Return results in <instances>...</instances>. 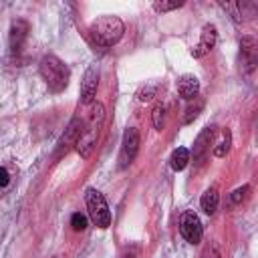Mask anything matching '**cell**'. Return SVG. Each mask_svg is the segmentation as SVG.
<instances>
[{
  "label": "cell",
  "mask_w": 258,
  "mask_h": 258,
  "mask_svg": "<svg viewBox=\"0 0 258 258\" xmlns=\"http://www.w3.org/2000/svg\"><path fill=\"white\" fill-rule=\"evenodd\" d=\"M103 121H105V107L101 103H95L91 107L89 117L83 121V131H81V135L77 139V145H75V149H77V153L81 157L87 159L91 155V151L95 149V143H97V137H99Z\"/></svg>",
  "instance_id": "1"
},
{
  "label": "cell",
  "mask_w": 258,
  "mask_h": 258,
  "mask_svg": "<svg viewBox=\"0 0 258 258\" xmlns=\"http://www.w3.org/2000/svg\"><path fill=\"white\" fill-rule=\"evenodd\" d=\"M91 38L95 44L99 46H113L121 40L123 32H125V24L119 16L113 14H105V16H97L91 26H89Z\"/></svg>",
  "instance_id": "2"
},
{
  "label": "cell",
  "mask_w": 258,
  "mask_h": 258,
  "mask_svg": "<svg viewBox=\"0 0 258 258\" xmlns=\"http://www.w3.org/2000/svg\"><path fill=\"white\" fill-rule=\"evenodd\" d=\"M38 69H40V75H42L46 87H48L52 93H60V91L69 85V69H67V64H64L58 56H54V54H44V56L40 58Z\"/></svg>",
  "instance_id": "3"
},
{
  "label": "cell",
  "mask_w": 258,
  "mask_h": 258,
  "mask_svg": "<svg viewBox=\"0 0 258 258\" xmlns=\"http://www.w3.org/2000/svg\"><path fill=\"white\" fill-rule=\"evenodd\" d=\"M85 204H87L91 222H93L97 228H101V230L109 228V224H111V212H109V206H107L105 196H103L99 189L89 187V189L85 191Z\"/></svg>",
  "instance_id": "4"
},
{
  "label": "cell",
  "mask_w": 258,
  "mask_h": 258,
  "mask_svg": "<svg viewBox=\"0 0 258 258\" xmlns=\"http://www.w3.org/2000/svg\"><path fill=\"white\" fill-rule=\"evenodd\" d=\"M139 151V131L135 127H127L123 133V141H121V151H119V167H127L133 163L135 155Z\"/></svg>",
  "instance_id": "5"
},
{
  "label": "cell",
  "mask_w": 258,
  "mask_h": 258,
  "mask_svg": "<svg viewBox=\"0 0 258 258\" xmlns=\"http://www.w3.org/2000/svg\"><path fill=\"white\" fill-rule=\"evenodd\" d=\"M179 232H181V236L189 244H198L202 240L204 228H202V222H200L196 212H183L181 214V218H179Z\"/></svg>",
  "instance_id": "6"
},
{
  "label": "cell",
  "mask_w": 258,
  "mask_h": 258,
  "mask_svg": "<svg viewBox=\"0 0 258 258\" xmlns=\"http://www.w3.org/2000/svg\"><path fill=\"white\" fill-rule=\"evenodd\" d=\"M97 87H99V67L97 64H89L83 81H81V103L83 105H91L95 95H97Z\"/></svg>",
  "instance_id": "7"
},
{
  "label": "cell",
  "mask_w": 258,
  "mask_h": 258,
  "mask_svg": "<svg viewBox=\"0 0 258 258\" xmlns=\"http://www.w3.org/2000/svg\"><path fill=\"white\" fill-rule=\"evenodd\" d=\"M81 131H83V121H81V117H75V119L69 123V127L64 129V133H62V137H60V141H58L56 157L67 155L69 149H71L73 145H77V139H79Z\"/></svg>",
  "instance_id": "8"
},
{
  "label": "cell",
  "mask_w": 258,
  "mask_h": 258,
  "mask_svg": "<svg viewBox=\"0 0 258 258\" xmlns=\"http://www.w3.org/2000/svg\"><path fill=\"white\" fill-rule=\"evenodd\" d=\"M216 40H218L216 26H214V24H204L202 34H200V40H198V44L191 48V56H194V58L206 56V54L216 46Z\"/></svg>",
  "instance_id": "9"
},
{
  "label": "cell",
  "mask_w": 258,
  "mask_h": 258,
  "mask_svg": "<svg viewBox=\"0 0 258 258\" xmlns=\"http://www.w3.org/2000/svg\"><path fill=\"white\" fill-rule=\"evenodd\" d=\"M28 32H30V26H28L26 20L18 18V20L12 22V26H10V36H8V40H10V50H12V52H20V50H22V46H24V42H26V38H28Z\"/></svg>",
  "instance_id": "10"
},
{
  "label": "cell",
  "mask_w": 258,
  "mask_h": 258,
  "mask_svg": "<svg viewBox=\"0 0 258 258\" xmlns=\"http://www.w3.org/2000/svg\"><path fill=\"white\" fill-rule=\"evenodd\" d=\"M240 54H242V64L246 67V71H254L256 62H258V48H256V40L252 36H242L240 40Z\"/></svg>",
  "instance_id": "11"
},
{
  "label": "cell",
  "mask_w": 258,
  "mask_h": 258,
  "mask_svg": "<svg viewBox=\"0 0 258 258\" xmlns=\"http://www.w3.org/2000/svg\"><path fill=\"white\" fill-rule=\"evenodd\" d=\"M177 93L185 101H194L198 97V93H200V81H198V77H194V75H181L177 79Z\"/></svg>",
  "instance_id": "12"
},
{
  "label": "cell",
  "mask_w": 258,
  "mask_h": 258,
  "mask_svg": "<svg viewBox=\"0 0 258 258\" xmlns=\"http://www.w3.org/2000/svg\"><path fill=\"white\" fill-rule=\"evenodd\" d=\"M214 135H216L214 127H204V129H202V133H200L198 139L194 141V161L200 163V161L206 157V151L210 149V141L214 139Z\"/></svg>",
  "instance_id": "13"
},
{
  "label": "cell",
  "mask_w": 258,
  "mask_h": 258,
  "mask_svg": "<svg viewBox=\"0 0 258 258\" xmlns=\"http://www.w3.org/2000/svg\"><path fill=\"white\" fill-rule=\"evenodd\" d=\"M218 202H220L218 189H216V187H210V189H206V191L202 194L200 206H202V210H204L208 216H212V214L218 210Z\"/></svg>",
  "instance_id": "14"
},
{
  "label": "cell",
  "mask_w": 258,
  "mask_h": 258,
  "mask_svg": "<svg viewBox=\"0 0 258 258\" xmlns=\"http://www.w3.org/2000/svg\"><path fill=\"white\" fill-rule=\"evenodd\" d=\"M169 163H171V169H175V171L185 169V165L189 163V151H187L185 147H177V149L171 153Z\"/></svg>",
  "instance_id": "15"
},
{
  "label": "cell",
  "mask_w": 258,
  "mask_h": 258,
  "mask_svg": "<svg viewBox=\"0 0 258 258\" xmlns=\"http://www.w3.org/2000/svg\"><path fill=\"white\" fill-rule=\"evenodd\" d=\"M230 145H232V133L228 129L222 131V139L214 145V155L216 157H226L228 151H230Z\"/></svg>",
  "instance_id": "16"
},
{
  "label": "cell",
  "mask_w": 258,
  "mask_h": 258,
  "mask_svg": "<svg viewBox=\"0 0 258 258\" xmlns=\"http://www.w3.org/2000/svg\"><path fill=\"white\" fill-rule=\"evenodd\" d=\"M151 119H153V127H155L157 131H161V129H163V123H165V105H163V103H157V105L153 107Z\"/></svg>",
  "instance_id": "17"
},
{
  "label": "cell",
  "mask_w": 258,
  "mask_h": 258,
  "mask_svg": "<svg viewBox=\"0 0 258 258\" xmlns=\"http://www.w3.org/2000/svg\"><path fill=\"white\" fill-rule=\"evenodd\" d=\"M202 107H204V101L196 97V105H189V107H187V111H185V117H183V123H191V121H194V119L200 115Z\"/></svg>",
  "instance_id": "18"
},
{
  "label": "cell",
  "mask_w": 258,
  "mask_h": 258,
  "mask_svg": "<svg viewBox=\"0 0 258 258\" xmlns=\"http://www.w3.org/2000/svg\"><path fill=\"white\" fill-rule=\"evenodd\" d=\"M71 226H73V230L83 232V230L87 228V216H83L81 212H75V214L71 216Z\"/></svg>",
  "instance_id": "19"
},
{
  "label": "cell",
  "mask_w": 258,
  "mask_h": 258,
  "mask_svg": "<svg viewBox=\"0 0 258 258\" xmlns=\"http://www.w3.org/2000/svg\"><path fill=\"white\" fill-rule=\"evenodd\" d=\"M183 6V2L179 0H175V2H155L153 4V10H157V12H169V10H177V8H181Z\"/></svg>",
  "instance_id": "20"
},
{
  "label": "cell",
  "mask_w": 258,
  "mask_h": 258,
  "mask_svg": "<svg viewBox=\"0 0 258 258\" xmlns=\"http://www.w3.org/2000/svg\"><path fill=\"white\" fill-rule=\"evenodd\" d=\"M248 194H250V185H242V187H238V189L232 191L230 200H232V204H242L248 198Z\"/></svg>",
  "instance_id": "21"
},
{
  "label": "cell",
  "mask_w": 258,
  "mask_h": 258,
  "mask_svg": "<svg viewBox=\"0 0 258 258\" xmlns=\"http://www.w3.org/2000/svg\"><path fill=\"white\" fill-rule=\"evenodd\" d=\"M153 97H155V87L153 85H145V87H141L137 91V99L139 101H151Z\"/></svg>",
  "instance_id": "22"
},
{
  "label": "cell",
  "mask_w": 258,
  "mask_h": 258,
  "mask_svg": "<svg viewBox=\"0 0 258 258\" xmlns=\"http://www.w3.org/2000/svg\"><path fill=\"white\" fill-rule=\"evenodd\" d=\"M200 258H222V256H220L218 248H216V246L212 244V246H208V248H206V250H204V252L200 254Z\"/></svg>",
  "instance_id": "23"
},
{
  "label": "cell",
  "mask_w": 258,
  "mask_h": 258,
  "mask_svg": "<svg viewBox=\"0 0 258 258\" xmlns=\"http://www.w3.org/2000/svg\"><path fill=\"white\" fill-rule=\"evenodd\" d=\"M139 254V246L137 244H131V246H127L125 250H123V256L121 258H135Z\"/></svg>",
  "instance_id": "24"
},
{
  "label": "cell",
  "mask_w": 258,
  "mask_h": 258,
  "mask_svg": "<svg viewBox=\"0 0 258 258\" xmlns=\"http://www.w3.org/2000/svg\"><path fill=\"white\" fill-rule=\"evenodd\" d=\"M8 181H10V173H8V169H6V167H0V187H6Z\"/></svg>",
  "instance_id": "25"
},
{
  "label": "cell",
  "mask_w": 258,
  "mask_h": 258,
  "mask_svg": "<svg viewBox=\"0 0 258 258\" xmlns=\"http://www.w3.org/2000/svg\"><path fill=\"white\" fill-rule=\"evenodd\" d=\"M54 258H58V256H54Z\"/></svg>",
  "instance_id": "26"
}]
</instances>
